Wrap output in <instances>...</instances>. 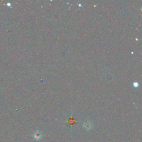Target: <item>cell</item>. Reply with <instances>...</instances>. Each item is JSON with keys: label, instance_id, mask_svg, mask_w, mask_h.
<instances>
[{"label": "cell", "instance_id": "cell-1", "mask_svg": "<svg viewBox=\"0 0 142 142\" xmlns=\"http://www.w3.org/2000/svg\"><path fill=\"white\" fill-rule=\"evenodd\" d=\"M83 126H84V128L86 130H90L92 128V124L90 121H85L83 124Z\"/></svg>", "mask_w": 142, "mask_h": 142}, {"label": "cell", "instance_id": "cell-2", "mask_svg": "<svg viewBox=\"0 0 142 142\" xmlns=\"http://www.w3.org/2000/svg\"><path fill=\"white\" fill-rule=\"evenodd\" d=\"M42 134L39 131H36L33 134V137H34L35 139H37V140H40V139L42 138Z\"/></svg>", "mask_w": 142, "mask_h": 142}, {"label": "cell", "instance_id": "cell-3", "mask_svg": "<svg viewBox=\"0 0 142 142\" xmlns=\"http://www.w3.org/2000/svg\"><path fill=\"white\" fill-rule=\"evenodd\" d=\"M133 85L135 87H137L138 86V83L137 82H135L133 83Z\"/></svg>", "mask_w": 142, "mask_h": 142}]
</instances>
